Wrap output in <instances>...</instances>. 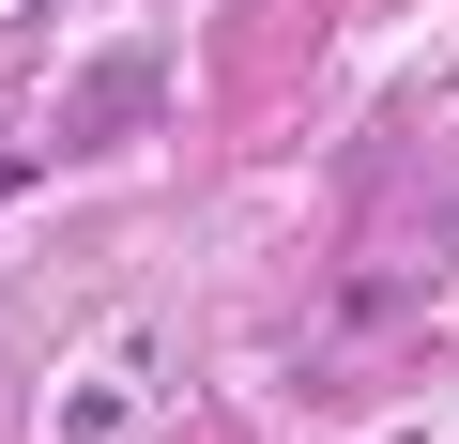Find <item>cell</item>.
I'll use <instances>...</instances> for the list:
<instances>
[{
  "instance_id": "6da1fadb",
  "label": "cell",
  "mask_w": 459,
  "mask_h": 444,
  "mask_svg": "<svg viewBox=\"0 0 459 444\" xmlns=\"http://www.w3.org/2000/svg\"><path fill=\"white\" fill-rule=\"evenodd\" d=\"M138 108H153V62H108V77L62 108V153H92V138H108V123H138Z\"/></svg>"
}]
</instances>
